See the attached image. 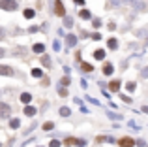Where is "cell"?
<instances>
[{
	"mask_svg": "<svg viewBox=\"0 0 148 147\" xmlns=\"http://www.w3.org/2000/svg\"><path fill=\"white\" fill-rule=\"evenodd\" d=\"M4 38H6V30L0 28V40H4Z\"/></svg>",
	"mask_w": 148,
	"mask_h": 147,
	"instance_id": "83f0119b",
	"label": "cell"
},
{
	"mask_svg": "<svg viewBox=\"0 0 148 147\" xmlns=\"http://www.w3.org/2000/svg\"><path fill=\"white\" fill-rule=\"evenodd\" d=\"M32 76L34 77H41V76H43V72H41L40 68H34V70H32Z\"/></svg>",
	"mask_w": 148,
	"mask_h": 147,
	"instance_id": "e0dca14e",
	"label": "cell"
},
{
	"mask_svg": "<svg viewBox=\"0 0 148 147\" xmlns=\"http://www.w3.org/2000/svg\"><path fill=\"white\" fill-rule=\"evenodd\" d=\"M58 94H60V96H66V94H68V91H66L64 87H60V89H58Z\"/></svg>",
	"mask_w": 148,
	"mask_h": 147,
	"instance_id": "d4e9b609",
	"label": "cell"
},
{
	"mask_svg": "<svg viewBox=\"0 0 148 147\" xmlns=\"http://www.w3.org/2000/svg\"><path fill=\"white\" fill-rule=\"evenodd\" d=\"M13 68L11 66H4V64H0V76H13Z\"/></svg>",
	"mask_w": 148,
	"mask_h": 147,
	"instance_id": "5b68a950",
	"label": "cell"
},
{
	"mask_svg": "<svg viewBox=\"0 0 148 147\" xmlns=\"http://www.w3.org/2000/svg\"><path fill=\"white\" fill-rule=\"evenodd\" d=\"M11 113V107L8 104H0V119H8Z\"/></svg>",
	"mask_w": 148,
	"mask_h": 147,
	"instance_id": "3957f363",
	"label": "cell"
},
{
	"mask_svg": "<svg viewBox=\"0 0 148 147\" xmlns=\"http://www.w3.org/2000/svg\"><path fill=\"white\" fill-rule=\"evenodd\" d=\"M66 26H73V21L69 17H66Z\"/></svg>",
	"mask_w": 148,
	"mask_h": 147,
	"instance_id": "4316f807",
	"label": "cell"
},
{
	"mask_svg": "<svg viewBox=\"0 0 148 147\" xmlns=\"http://www.w3.org/2000/svg\"><path fill=\"white\" fill-rule=\"evenodd\" d=\"M21 102L23 104H30V102H32V96H30L28 92H23V94H21Z\"/></svg>",
	"mask_w": 148,
	"mask_h": 147,
	"instance_id": "ba28073f",
	"label": "cell"
},
{
	"mask_svg": "<svg viewBox=\"0 0 148 147\" xmlns=\"http://www.w3.org/2000/svg\"><path fill=\"white\" fill-rule=\"evenodd\" d=\"M54 13H56L58 17H64V15H66V8H64V4H62L60 0L54 2Z\"/></svg>",
	"mask_w": 148,
	"mask_h": 147,
	"instance_id": "7a4b0ae2",
	"label": "cell"
},
{
	"mask_svg": "<svg viewBox=\"0 0 148 147\" xmlns=\"http://www.w3.org/2000/svg\"><path fill=\"white\" fill-rule=\"evenodd\" d=\"M75 4H84V0H73Z\"/></svg>",
	"mask_w": 148,
	"mask_h": 147,
	"instance_id": "4dcf8cb0",
	"label": "cell"
},
{
	"mask_svg": "<svg viewBox=\"0 0 148 147\" xmlns=\"http://www.w3.org/2000/svg\"><path fill=\"white\" fill-rule=\"evenodd\" d=\"M19 125H21V123H19L17 119H11V123H10V126H11V128H19Z\"/></svg>",
	"mask_w": 148,
	"mask_h": 147,
	"instance_id": "ac0fdd59",
	"label": "cell"
},
{
	"mask_svg": "<svg viewBox=\"0 0 148 147\" xmlns=\"http://www.w3.org/2000/svg\"><path fill=\"white\" fill-rule=\"evenodd\" d=\"M60 85H64V87H66V85H69V77H64V79H60Z\"/></svg>",
	"mask_w": 148,
	"mask_h": 147,
	"instance_id": "484cf974",
	"label": "cell"
},
{
	"mask_svg": "<svg viewBox=\"0 0 148 147\" xmlns=\"http://www.w3.org/2000/svg\"><path fill=\"white\" fill-rule=\"evenodd\" d=\"M127 91H135V83H127Z\"/></svg>",
	"mask_w": 148,
	"mask_h": 147,
	"instance_id": "f1b7e54d",
	"label": "cell"
},
{
	"mask_svg": "<svg viewBox=\"0 0 148 147\" xmlns=\"http://www.w3.org/2000/svg\"><path fill=\"white\" fill-rule=\"evenodd\" d=\"M34 15H36V11H34L32 8H28V10H25V17H26V19H32Z\"/></svg>",
	"mask_w": 148,
	"mask_h": 147,
	"instance_id": "8fae6325",
	"label": "cell"
},
{
	"mask_svg": "<svg viewBox=\"0 0 148 147\" xmlns=\"http://www.w3.org/2000/svg\"><path fill=\"white\" fill-rule=\"evenodd\" d=\"M64 144H66V145H77V140H73V138H68Z\"/></svg>",
	"mask_w": 148,
	"mask_h": 147,
	"instance_id": "d6986e66",
	"label": "cell"
},
{
	"mask_svg": "<svg viewBox=\"0 0 148 147\" xmlns=\"http://www.w3.org/2000/svg\"><path fill=\"white\" fill-rule=\"evenodd\" d=\"M41 62H43V64H45L47 68L51 66V59H49V57H43V59H41Z\"/></svg>",
	"mask_w": 148,
	"mask_h": 147,
	"instance_id": "44dd1931",
	"label": "cell"
},
{
	"mask_svg": "<svg viewBox=\"0 0 148 147\" xmlns=\"http://www.w3.org/2000/svg\"><path fill=\"white\" fill-rule=\"evenodd\" d=\"M143 111H146V113H148V106H145V107H143Z\"/></svg>",
	"mask_w": 148,
	"mask_h": 147,
	"instance_id": "d6a6232c",
	"label": "cell"
},
{
	"mask_svg": "<svg viewBox=\"0 0 148 147\" xmlns=\"http://www.w3.org/2000/svg\"><path fill=\"white\" fill-rule=\"evenodd\" d=\"M53 126H54V123H45V125H43V130H51Z\"/></svg>",
	"mask_w": 148,
	"mask_h": 147,
	"instance_id": "cb8c5ba5",
	"label": "cell"
},
{
	"mask_svg": "<svg viewBox=\"0 0 148 147\" xmlns=\"http://www.w3.org/2000/svg\"><path fill=\"white\" fill-rule=\"evenodd\" d=\"M118 47V42L114 40V38H111V40H109V49H116Z\"/></svg>",
	"mask_w": 148,
	"mask_h": 147,
	"instance_id": "5bb4252c",
	"label": "cell"
},
{
	"mask_svg": "<svg viewBox=\"0 0 148 147\" xmlns=\"http://www.w3.org/2000/svg\"><path fill=\"white\" fill-rule=\"evenodd\" d=\"M109 89H111V91H118L120 89V81H111V83H109Z\"/></svg>",
	"mask_w": 148,
	"mask_h": 147,
	"instance_id": "30bf717a",
	"label": "cell"
},
{
	"mask_svg": "<svg viewBox=\"0 0 148 147\" xmlns=\"http://www.w3.org/2000/svg\"><path fill=\"white\" fill-rule=\"evenodd\" d=\"M122 147H133V145H137V141L135 140H131V138H120V141H118Z\"/></svg>",
	"mask_w": 148,
	"mask_h": 147,
	"instance_id": "277c9868",
	"label": "cell"
},
{
	"mask_svg": "<svg viewBox=\"0 0 148 147\" xmlns=\"http://www.w3.org/2000/svg\"><path fill=\"white\" fill-rule=\"evenodd\" d=\"M60 145H62V144H60L58 140H53V141L49 144V147H60Z\"/></svg>",
	"mask_w": 148,
	"mask_h": 147,
	"instance_id": "7402d4cb",
	"label": "cell"
},
{
	"mask_svg": "<svg viewBox=\"0 0 148 147\" xmlns=\"http://www.w3.org/2000/svg\"><path fill=\"white\" fill-rule=\"evenodd\" d=\"M79 17H81V19H90V17H92V13H90L88 10H83V11L79 13Z\"/></svg>",
	"mask_w": 148,
	"mask_h": 147,
	"instance_id": "7c38bea8",
	"label": "cell"
},
{
	"mask_svg": "<svg viewBox=\"0 0 148 147\" xmlns=\"http://www.w3.org/2000/svg\"><path fill=\"white\" fill-rule=\"evenodd\" d=\"M19 8L17 0H0V10L4 11H15Z\"/></svg>",
	"mask_w": 148,
	"mask_h": 147,
	"instance_id": "6da1fadb",
	"label": "cell"
},
{
	"mask_svg": "<svg viewBox=\"0 0 148 147\" xmlns=\"http://www.w3.org/2000/svg\"><path fill=\"white\" fill-rule=\"evenodd\" d=\"M81 68H83L84 72H92V70H94V68H92V66H90L88 62H83V64H81Z\"/></svg>",
	"mask_w": 148,
	"mask_h": 147,
	"instance_id": "2e32d148",
	"label": "cell"
},
{
	"mask_svg": "<svg viewBox=\"0 0 148 147\" xmlns=\"http://www.w3.org/2000/svg\"><path fill=\"white\" fill-rule=\"evenodd\" d=\"M34 51H36V53H43L45 51L43 44H36V45H34Z\"/></svg>",
	"mask_w": 148,
	"mask_h": 147,
	"instance_id": "9a60e30c",
	"label": "cell"
},
{
	"mask_svg": "<svg viewBox=\"0 0 148 147\" xmlns=\"http://www.w3.org/2000/svg\"><path fill=\"white\" fill-rule=\"evenodd\" d=\"M75 44H77V36L69 34V36H68V45H75Z\"/></svg>",
	"mask_w": 148,
	"mask_h": 147,
	"instance_id": "4fadbf2b",
	"label": "cell"
},
{
	"mask_svg": "<svg viewBox=\"0 0 148 147\" xmlns=\"http://www.w3.org/2000/svg\"><path fill=\"white\" fill-rule=\"evenodd\" d=\"M143 76H145V77H148V68H145V72H143Z\"/></svg>",
	"mask_w": 148,
	"mask_h": 147,
	"instance_id": "f546056e",
	"label": "cell"
},
{
	"mask_svg": "<svg viewBox=\"0 0 148 147\" xmlns=\"http://www.w3.org/2000/svg\"><path fill=\"white\" fill-rule=\"evenodd\" d=\"M60 115L68 117V115H69V110H68V107H60Z\"/></svg>",
	"mask_w": 148,
	"mask_h": 147,
	"instance_id": "ffe728a7",
	"label": "cell"
},
{
	"mask_svg": "<svg viewBox=\"0 0 148 147\" xmlns=\"http://www.w3.org/2000/svg\"><path fill=\"white\" fill-rule=\"evenodd\" d=\"M94 59H98V60H103V59H105V51H103V49H98V51L94 53Z\"/></svg>",
	"mask_w": 148,
	"mask_h": 147,
	"instance_id": "9c48e42d",
	"label": "cell"
},
{
	"mask_svg": "<svg viewBox=\"0 0 148 147\" xmlns=\"http://www.w3.org/2000/svg\"><path fill=\"white\" fill-rule=\"evenodd\" d=\"M92 26H94V28H99V26H101V21H99V19H94V23H92Z\"/></svg>",
	"mask_w": 148,
	"mask_h": 147,
	"instance_id": "603a6c76",
	"label": "cell"
},
{
	"mask_svg": "<svg viewBox=\"0 0 148 147\" xmlns=\"http://www.w3.org/2000/svg\"><path fill=\"white\" fill-rule=\"evenodd\" d=\"M112 70H114V68H112L111 62H105V64H103V74H105V76H111Z\"/></svg>",
	"mask_w": 148,
	"mask_h": 147,
	"instance_id": "8992f818",
	"label": "cell"
},
{
	"mask_svg": "<svg viewBox=\"0 0 148 147\" xmlns=\"http://www.w3.org/2000/svg\"><path fill=\"white\" fill-rule=\"evenodd\" d=\"M6 55V51H4V49H0V57H4Z\"/></svg>",
	"mask_w": 148,
	"mask_h": 147,
	"instance_id": "1f68e13d",
	"label": "cell"
},
{
	"mask_svg": "<svg viewBox=\"0 0 148 147\" xmlns=\"http://www.w3.org/2000/svg\"><path fill=\"white\" fill-rule=\"evenodd\" d=\"M25 115L34 117V115H36V107H34V106H26V107H25Z\"/></svg>",
	"mask_w": 148,
	"mask_h": 147,
	"instance_id": "52a82bcc",
	"label": "cell"
}]
</instances>
